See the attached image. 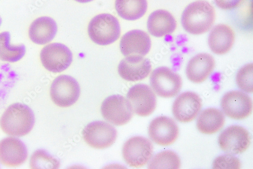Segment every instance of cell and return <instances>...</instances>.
Listing matches in <instances>:
<instances>
[{
    "label": "cell",
    "mask_w": 253,
    "mask_h": 169,
    "mask_svg": "<svg viewBox=\"0 0 253 169\" xmlns=\"http://www.w3.org/2000/svg\"><path fill=\"white\" fill-rule=\"evenodd\" d=\"M215 10L206 1H197L190 4L182 14L181 23L189 34L199 35L212 28L215 20Z\"/></svg>",
    "instance_id": "1"
},
{
    "label": "cell",
    "mask_w": 253,
    "mask_h": 169,
    "mask_svg": "<svg viewBox=\"0 0 253 169\" xmlns=\"http://www.w3.org/2000/svg\"><path fill=\"white\" fill-rule=\"evenodd\" d=\"M35 121L34 113L27 105L14 103L7 109L0 118V128L9 136L23 137L31 132Z\"/></svg>",
    "instance_id": "2"
},
{
    "label": "cell",
    "mask_w": 253,
    "mask_h": 169,
    "mask_svg": "<svg viewBox=\"0 0 253 169\" xmlns=\"http://www.w3.org/2000/svg\"><path fill=\"white\" fill-rule=\"evenodd\" d=\"M88 33L95 44L108 46L117 41L121 34V27L118 19L108 13L95 16L89 24Z\"/></svg>",
    "instance_id": "3"
},
{
    "label": "cell",
    "mask_w": 253,
    "mask_h": 169,
    "mask_svg": "<svg viewBox=\"0 0 253 169\" xmlns=\"http://www.w3.org/2000/svg\"><path fill=\"white\" fill-rule=\"evenodd\" d=\"M150 83L155 93L163 98L175 97L179 93L182 87L181 76L166 67L155 69L151 74Z\"/></svg>",
    "instance_id": "4"
},
{
    "label": "cell",
    "mask_w": 253,
    "mask_h": 169,
    "mask_svg": "<svg viewBox=\"0 0 253 169\" xmlns=\"http://www.w3.org/2000/svg\"><path fill=\"white\" fill-rule=\"evenodd\" d=\"M154 146L152 142L145 137L135 136L126 141L123 147V157L131 167L141 168L152 158Z\"/></svg>",
    "instance_id": "5"
},
{
    "label": "cell",
    "mask_w": 253,
    "mask_h": 169,
    "mask_svg": "<svg viewBox=\"0 0 253 169\" xmlns=\"http://www.w3.org/2000/svg\"><path fill=\"white\" fill-rule=\"evenodd\" d=\"M80 95V87L73 77L61 75L56 78L50 87V97L58 107L68 108L74 105Z\"/></svg>",
    "instance_id": "6"
},
{
    "label": "cell",
    "mask_w": 253,
    "mask_h": 169,
    "mask_svg": "<svg viewBox=\"0 0 253 169\" xmlns=\"http://www.w3.org/2000/svg\"><path fill=\"white\" fill-rule=\"evenodd\" d=\"M101 112L105 120L118 126L128 123L134 113L129 101L119 95L105 99L101 105Z\"/></svg>",
    "instance_id": "7"
},
{
    "label": "cell",
    "mask_w": 253,
    "mask_h": 169,
    "mask_svg": "<svg viewBox=\"0 0 253 169\" xmlns=\"http://www.w3.org/2000/svg\"><path fill=\"white\" fill-rule=\"evenodd\" d=\"M84 141L95 149L103 150L111 146L117 138L114 126L104 121L89 123L83 131Z\"/></svg>",
    "instance_id": "8"
},
{
    "label": "cell",
    "mask_w": 253,
    "mask_h": 169,
    "mask_svg": "<svg viewBox=\"0 0 253 169\" xmlns=\"http://www.w3.org/2000/svg\"><path fill=\"white\" fill-rule=\"evenodd\" d=\"M40 59L42 65L48 71L60 73L70 66L73 61V54L65 45L53 43L42 49Z\"/></svg>",
    "instance_id": "9"
},
{
    "label": "cell",
    "mask_w": 253,
    "mask_h": 169,
    "mask_svg": "<svg viewBox=\"0 0 253 169\" xmlns=\"http://www.w3.org/2000/svg\"><path fill=\"white\" fill-rule=\"evenodd\" d=\"M249 132L240 125H231L226 129L218 138L221 149L227 154L236 155L243 154L251 144Z\"/></svg>",
    "instance_id": "10"
},
{
    "label": "cell",
    "mask_w": 253,
    "mask_h": 169,
    "mask_svg": "<svg viewBox=\"0 0 253 169\" xmlns=\"http://www.w3.org/2000/svg\"><path fill=\"white\" fill-rule=\"evenodd\" d=\"M223 113L229 118L242 120L252 113L253 102L246 93L239 91H230L225 94L221 101Z\"/></svg>",
    "instance_id": "11"
},
{
    "label": "cell",
    "mask_w": 253,
    "mask_h": 169,
    "mask_svg": "<svg viewBox=\"0 0 253 169\" xmlns=\"http://www.w3.org/2000/svg\"><path fill=\"white\" fill-rule=\"evenodd\" d=\"M133 112L145 117L152 114L157 107V97L154 91L144 84H137L130 89L127 94Z\"/></svg>",
    "instance_id": "12"
},
{
    "label": "cell",
    "mask_w": 253,
    "mask_h": 169,
    "mask_svg": "<svg viewBox=\"0 0 253 169\" xmlns=\"http://www.w3.org/2000/svg\"><path fill=\"white\" fill-rule=\"evenodd\" d=\"M149 134L155 143L168 146L173 144L179 137V127L172 118L162 116L153 119L149 126Z\"/></svg>",
    "instance_id": "13"
},
{
    "label": "cell",
    "mask_w": 253,
    "mask_h": 169,
    "mask_svg": "<svg viewBox=\"0 0 253 169\" xmlns=\"http://www.w3.org/2000/svg\"><path fill=\"white\" fill-rule=\"evenodd\" d=\"M202 105V100L197 94L192 92L183 93L177 97L173 104V115L179 122H191L200 113Z\"/></svg>",
    "instance_id": "14"
},
{
    "label": "cell",
    "mask_w": 253,
    "mask_h": 169,
    "mask_svg": "<svg viewBox=\"0 0 253 169\" xmlns=\"http://www.w3.org/2000/svg\"><path fill=\"white\" fill-rule=\"evenodd\" d=\"M152 69L149 59L142 56L133 55L126 56L118 66V73L124 79L128 81L142 80L149 75Z\"/></svg>",
    "instance_id": "15"
},
{
    "label": "cell",
    "mask_w": 253,
    "mask_h": 169,
    "mask_svg": "<svg viewBox=\"0 0 253 169\" xmlns=\"http://www.w3.org/2000/svg\"><path fill=\"white\" fill-rule=\"evenodd\" d=\"M28 156L26 145L18 139L7 137L0 141V163L2 165L18 167L26 161Z\"/></svg>",
    "instance_id": "16"
},
{
    "label": "cell",
    "mask_w": 253,
    "mask_h": 169,
    "mask_svg": "<svg viewBox=\"0 0 253 169\" xmlns=\"http://www.w3.org/2000/svg\"><path fill=\"white\" fill-rule=\"evenodd\" d=\"M151 39L146 32L134 30L124 34L120 41V48L125 56L138 55L144 56L151 48Z\"/></svg>",
    "instance_id": "17"
},
{
    "label": "cell",
    "mask_w": 253,
    "mask_h": 169,
    "mask_svg": "<svg viewBox=\"0 0 253 169\" xmlns=\"http://www.w3.org/2000/svg\"><path fill=\"white\" fill-rule=\"evenodd\" d=\"M215 60L210 54L202 53L194 56L187 64L186 74L195 83L204 82L214 70Z\"/></svg>",
    "instance_id": "18"
},
{
    "label": "cell",
    "mask_w": 253,
    "mask_h": 169,
    "mask_svg": "<svg viewBox=\"0 0 253 169\" xmlns=\"http://www.w3.org/2000/svg\"><path fill=\"white\" fill-rule=\"evenodd\" d=\"M235 41V33L228 25L215 26L209 36L208 45L211 51L217 55L228 53L233 48Z\"/></svg>",
    "instance_id": "19"
},
{
    "label": "cell",
    "mask_w": 253,
    "mask_h": 169,
    "mask_svg": "<svg viewBox=\"0 0 253 169\" xmlns=\"http://www.w3.org/2000/svg\"><path fill=\"white\" fill-rule=\"evenodd\" d=\"M147 27L152 36L161 38L172 34L176 29L177 23L170 12L160 9L149 16Z\"/></svg>",
    "instance_id": "20"
},
{
    "label": "cell",
    "mask_w": 253,
    "mask_h": 169,
    "mask_svg": "<svg viewBox=\"0 0 253 169\" xmlns=\"http://www.w3.org/2000/svg\"><path fill=\"white\" fill-rule=\"evenodd\" d=\"M57 32L55 21L48 16H42L31 24L29 35L31 41L38 45H45L51 42Z\"/></svg>",
    "instance_id": "21"
},
{
    "label": "cell",
    "mask_w": 253,
    "mask_h": 169,
    "mask_svg": "<svg viewBox=\"0 0 253 169\" xmlns=\"http://www.w3.org/2000/svg\"><path fill=\"white\" fill-rule=\"evenodd\" d=\"M224 113L214 108L207 109L199 115L197 122L199 132L205 135H213L220 131L225 124Z\"/></svg>",
    "instance_id": "22"
},
{
    "label": "cell",
    "mask_w": 253,
    "mask_h": 169,
    "mask_svg": "<svg viewBox=\"0 0 253 169\" xmlns=\"http://www.w3.org/2000/svg\"><path fill=\"white\" fill-rule=\"evenodd\" d=\"M115 8L117 13L122 18L136 20L146 12L147 0H116Z\"/></svg>",
    "instance_id": "23"
},
{
    "label": "cell",
    "mask_w": 253,
    "mask_h": 169,
    "mask_svg": "<svg viewBox=\"0 0 253 169\" xmlns=\"http://www.w3.org/2000/svg\"><path fill=\"white\" fill-rule=\"evenodd\" d=\"M10 39L9 32L0 33V60L15 62L23 58L26 53V49L23 45H12Z\"/></svg>",
    "instance_id": "24"
},
{
    "label": "cell",
    "mask_w": 253,
    "mask_h": 169,
    "mask_svg": "<svg viewBox=\"0 0 253 169\" xmlns=\"http://www.w3.org/2000/svg\"><path fill=\"white\" fill-rule=\"evenodd\" d=\"M181 167L179 156L172 151H165L157 154L150 163L148 168L151 169H178Z\"/></svg>",
    "instance_id": "25"
},
{
    "label": "cell",
    "mask_w": 253,
    "mask_h": 169,
    "mask_svg": "<svg viewBox=\"0 0 253 169\" xmlns=\"http://www.w3.org/2000/svg\"><path fill=\"white\" fill-rule=\"evenodd\" d=\"M59 162L44 150L35 152L30 159L31 169H58Z\"/></svg>",
    "instance_id": "26"
},
{
    "label": "cell",
    "mask_w": 253,
    "mask_h": 169,
    "mask_svg": "<svg viewBox=\"0 0 253 169\" xmlns=\"http://www.w3.org/2000/svg\"><path fill=\"white\" fill-rule=\"evenodd\" d=\"M253 63L245 65L238 71L236 82L240 89L247 93L253 92Z\"/></svg>",
    "instance_id": "27"
},
{
    "label": "cell",
    "mask_w": 253,
    "mask_h": 169,
    "mask_svg": "<svg viewBox=\"0 0 253 169\" xmlns=\"http://www.w3.org/2000/svg\"><path fill=\"white\" fill-rule=\"evenodd\" d=\"M213 168L216 169H239L241 168V163L236 157L227 154L217 158L213 162Z\"/></svg>",
    "instance_id": "28"
},
{
    "label": "cell",
    "mask_w": 253,
    "mask_h": 169,
    "mask_svg": "<svg viewBox=\"0 0 253 169\" xmlns=\"http://www.w3.org/2000/svg\"><path fill=\"white\" fill-rule=\"evenodd\" d=\"M216 5L223 10H231L240 6L245 0H214Z\"/></svg>",
    "instance_id": "29"
},
{
    "label": "cell",
    "mask_w": 253,
    "mask_h": 169,
    "mask_svg": "<svg viewBox=\"0 0 253 169\" xmlns=\"http://www.w3.org/2000/svg\"><path fill=\"white\" fill-rule=\"evenodd\" d=\"M76 2L81 3H86L93 1V0H75Z\"/></svg>",
    "instance_id": "30"
},
{
    "label": "cell",
    "mask_w": 253,
    "mask_h": 169,
    "mask_svg": "<svg viewBox=\"0 0 253 169\" xmlns=\"http://www.w3.org/2000/svg\"><path fill=\"white\" fill-rule=\"evenodd\" d=\"M1 24H2V19H1V17H0V27H1Z\"/></svg>",
    "instance_id": "31"
}]
</instances>
